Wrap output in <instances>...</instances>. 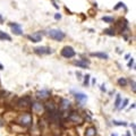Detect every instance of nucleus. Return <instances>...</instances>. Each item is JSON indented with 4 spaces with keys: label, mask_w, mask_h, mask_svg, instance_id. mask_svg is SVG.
<instances>
[{
    "label": "nucleus",
    "mask_w": 136,
    "mask_h": 136,
    "mask_svg": "<svg viewBox=\"0 0 136 136\" xmlns=\"http://www.w3.org/2000/svg\"><path fill=\"white\" fill-rule=\"evenodd\" d=\"M33 122V117L30 112L21 113L17 118V124L23 126V127H30Z\"/></svg>",
    "instance_id": "f257e3e1"
},
{
    "label": "nucleus",
    "mask_w": 136,
    "mask_h": 136,
    "mask_svg": "<svg viewBox=\"0 0 136 136\" xmlns=\"http://www.w3.org/2000/svg\"><path fill=\"white\" fill-rule=\"evenodd\" d=\"M48 35L49 38L54 40V41H62L64 39L66 38V34L62 31L57 30V28H52V30L48 31Z\"/></svg>",
    "instance_id": "f03ea898"
},
{
    "label": "nucleus",
    "mask_w": 136,
    "mask_h": 136,
    "mask_svg": "<svg viewBox=\"0 0 136 136\" xmlns=\"http://www.w3.org/2000/svg\"><path fill=\"white\" fill-rule=\"evenodd\" d=\"M67 119L75 125H81V124H83V121H84V118L78 112H76V111H71V112L68 115Z\"/></svg>",
    "instance_id": "7ed1b4c3"
},
{
    "label": "nucleus",
    "mask_w": 136,
    "mask_h": 136,
    "mask_svg": "<svg viewBox=\"0 0 136 136\" xmlns=\"http://www.w3.org/2000/svg\"><path fill=\"white\" fill-rule=\"evenodd\" d=\"M60 53H61V56L64 57V58H66V59H70V58L75 57V54H76L75 50L71 47H69V45H66V47L62 48V50Z\"/></svg>",
    "instance_id": "20e7f679"
},
{
    "label": "nucleus",
    "mask_w": 136,
    "mask_h": 136,
    "mask_svg": "<svg viewBox=\"0 0 136 136\" xmlns=\"http://www.w3.org/2000/svg\"><path fill=\"white\" fill-rule=\"evenodd\" d=\"M16 104H17V107L19 109H27V108L32 104V102H31L30 96H24V98L18 99Z\"/></svg>",
    "instance_id": "39448f33"
},
{
    "label": "nucleus",
    "mask_w": 136,
    "mask_h": 136,
    "mask_svg": "<svg viewBox=\"0 0 136 136\" xmlns=\"http://www.w3.org/2000/svg\"><path fill=\"white\" fill-rule=\"evenodd\" d=\"M34 52L39 56H44V54H50L52 53V50L48 47H36L34 48Z\"/></svg>",
    "instance_id": "423d86ee"
},
{
    "label": "nucleus",
    "mask_w": 136,
    "mask_h": 136,
    "mask_svg": "<svg viewBox=\"0 0 136 136\" xmlns=\"http://www.w3.org/2000/svg\"><path fill=\"white\" fill-rule=\"evenodd\" d=\"M115 26H116V30L122 33L125 30H126V28H127V21H126V19L120 18V19H119V21L115 24Z\"/></svg>",
    "instance_id": "0eeeda50"
},
{
    "label": "nucleus",
    "mask_w": 136,
    "mask_h": 136,
    "mask_svg": "<svg viewBox=\"0 0 136 136\" xmlns=\"http://www.w3.org/2000/svg\"><path fill=\"white\" fill-rule=\"evenodd\" d=\"M71 93L74 94L75 99H76L78 102H81V103H83V102H85L86 100H87V95L85 94V93H83V92H78V91H71Z\"/></svg>",
    "instance_id": "6e6552de"
},
{
    "label": "nucleus",
    "mask_w": 136,
    "mask_h": 136,
    "mask_svg": "<svg viewBox=\"0 0 136 136\" xmlns=\"http://www.w3.org/2000/svg\"><path fill=\"white\" fill-rule=\"evenodd\" d=\"M44 106L41 103H39V102H34V103H32V111L34 113H38V115H41V113H43V111H44Z\"/></svg>",
    "instance_id": "1a4fd4ad"
},
{
    "label": "nucleus",
    "mask_w": 136,
    "mask_h": 136,
    "mask_svg": "<svg viewBox=\"0 0 136 136\" xmlns=\"http://www.w3.org/2000/svg\"><path fill=\"white\" fill-rule=\"evenodd\" d=\"M9 26L12 27L13 33L16 34V35H23V30H22V26L19 24H16V23H10Z\"/></svg>",
    "instance_id": "9d476101"
},
{
    "label": "nucleus",
    "mask_w": 136,
    "mask_h": 136,
    "mask_svg": "<svg viewBox=\"0 0 136 136\" xmlns=\"http://www.w3.org/2000/svg\"><path fill=\"white\" fill-rule=\"evenodd\" d=\"M27 39L30 40V41L34 42V43H38L42 40V34L40 32H35L33 33V34H30V35H27Z\"/></svg>",
    "instance_id": "9b49d317"
},
{
    "label": "nucleus",
    "mask_w": 136,
    "mask_h": 136,
    "mask_svg": "<svg viewBox=\"0 0 136 136\" xmlns=\"http://www.w3.org/2000/svg\"><path fill=\"white\" fill-rule=\"evenodd\" d=\"M36 96L40 100H47L50 96V91L49 90H41V91L36 92Z\"/></svg>",
    "instance_id": "f8f14e48"
},
{
    "label": "nucleus",
    "mask_w": 136,
    "mask_h": 136,
    "mask_svg": "<svg viewBox=\"0 0 136 136\" xmlns=\"http://www.w3.org/2000/svg\"><path fill=\"white\" fill-rule=\"evenodd\" d=\"M69 107H70V102H69L68 100H66V99H62V100L60 101L59 108H60L61 110H67Z\"/></svg>",
    "instance_id": "ddd939ff"
},
{
    "label": "nucleus",
    "mask_w": 136,
    "mask_h": 136,
    "mask_svg": "<svg viewBox=\"0 0 136 136\" xmlns=\"http://www.w3.org/2000/svg\"><path fill=\"white\" fill-rule=\"evenodd\" d=\"M96 135V129H95V127H93V126H90V127L86 128L85 130V136H95Z\"/></svg>",
    "instance_id": "4468645a"
},
{
    "label": "nucleus",
    "mask_w": 136,
    "mask_h": 136,
    "mask_svg": "<svg viewBox=\"0 0 136 136\" xmlns=\"http://www.w3.org/2000/svg\"><path fill=\"white\" fill-rule=\"evenodd\" d=\"M91 56L92 57H98L100 59H108V58H109L108 53H106V52H92Z\"/></svg>",
    "instance_id": "2eb2a0df"
},
{
    "label": "nucleus",
    "mask_w": 136,
    "mask_h": 136,
    "mask_svg": "<svg viewBox=\"0 0 136 136\" xmlns=\"http://www.w3.org/2000/svg\"><path fill=\"white\" fill-rule=\"evenodd\" d=\"M74 65L80 68H87L89 67V62L85 61V60H77V61H74Z\"/></svg>",
    "instance_id": "dca6fc26"
},
{
    "label": "nucleus",
    "mask_w": 136,
    "mask_h": 136,
    "mask_svg": "<svg viewBox=\"0 0 136 136\" xmlns=\"http://www.w3.org/2000/svg\"><path fill=\"white\" fill-rule=\"evenodd\" d=\"M0 40H1V41H12V38H10V35H8L7 33L0 31Z\"/></svg>",
    "instance_id": "f3484780"
},
{
    "label": "nucleus",
    "mask_w": 136,
    "mask_h": 136,
    "mask_svg": "<svg viewBox=\"0 0 136 136\" xmlns=\"http://www.w3.org/2000/svg\"><path fill=\"white\" fill-rule=\"evenodd\" d=\"M118 84H119V86L124 87V86L127 85V80H126L125 77H120V78L118 80Z\"/></svg>",
    "instance_id": "a211bd4d"
},
{
    "label": "nucleus",
    "mask_w": 136,
    "mask_h": 136,
    "mask_svg": "<svg viewBox=\"0 0 136 136\" xmlns=\"http://www.w3.org/2000/svg\"><path fill=\"white\" fill-rule=\"evenodd\" d=\"M102 21H103L104 23L111 24V23L115 22V19H113V17H110V16H103V17H102Z\"/></svg>",
    "instance_id": "6ab92c4d"
},
{
    "label": "nucleus",
    "mask_w": 136,
    "mask_h": 136,
    "mask_svg": "<svg viewBox=\"0 0 136 136\" xmlns=\"http://www.w3.org/2000/svg\"><path fill=\"white\" fill-rule=\"evenodd\" d=\"M128 102H129V100H128V99H125V100H124V101H122V102H121V103H120V106H119L118 108H119V109H120V110L125 109V108L127 107Z\"/></svg>",
    "instance_id": "aec40b11"
},
{
    "label": "nucleus",
    "mask_w": 136,
    "mask_h": 136,
    "mask_svg": "<svg viewBox=\"0 0 136 136\" xmlns=\"http://www.w3.org/2000/svg\"><path fill=\"white\" fill-rule=\"evenodd\" d=\"M121 103V96L120 94H117V96H116V101H115V107L116 108H118L119 106H120Z\"/></svg>",
    "instance_id": "412c9836"
},
{
    "label": "nucleus",
    "mask_w": 136,
    "mask_h": 136,
    "mask_svg": "<svg viewBox=\"0 0 136 136\" xmlns=\"http://www.w3.org/2000/svg\"><path fill=\"white\" fill-rule=\"evenodd\" d=\"M104 34H108V35H110V36H113L115 35V31H113V28H107V30H104Z\"/></svg>",
    "instance_id": "4be33fe9"
},
{
    "label": "nucleus",
    "mask_w": 136,
    "mask_h": 136,
    "mask_svg": "<svg viewBox=\"0 0 136 136\" xmlns=\"http://www.w3.org/2000/svg\"><path fill=\"white\" fill-rule=\"evenodd\" d=\"M112 122H113V125H117V126H127V122H126V121H118V120H113Z\"/></svg>",
    "instance_id": "5701e85b"
},
{
    "label": "nucleus",
    "mask_w": 136,
    "mask_h": 136,
    "mask_svg": "<svg viewBox=\"0 0 136 136\" xmlns=\"http://www.w3.org/2000/svg\"><path fill=\"white\" fill-rule=\"evenodd\" d=\"M90 75L87 74V75H85V76H84V85L85 86H89V82H90Z\"/></svg>",
    "instance_id": "b1692460"
},
{
    "label": "nucleus",
    "mask_w": 136,
    "mask_h": 136,
    "mask_svg": "<svg viewBox=\"0 0 136 136\" xmlns=\"http://www.w3.org/2000/svg\"><path fill=\"white\" fill-rule=\"evenodd\" d=\"M127 66H128L129 68H132V67L134 68V67H135V66H134V58H132V59L128 61V65H127Z\"/></svg>",
    "instance_id": "393cba45"
},
{
    "label": "nucleus",
    "mask_w": 136,
    "mask_h": 136,
    "mask_svg": "<svg viewBox=\"0 0 136 136\" xmlns=\"http://www.w3.org/2000/svg\"><path fill=\"white\" fill-rule=\"evenodd\" d=\"M124 5H125L124 2H118V3H117V6H116L113 9H115V10H118V9L120 8V7H124Z\"/></svg>",
    "instance_id": "a878e982"
},
{
    "label": "nucleus",
    "mask_w": 136,
    "mask_h": 136,
    "mask_svg": "<svg viewBox=\"0 0 136 136\" xmlns=\"http://www.w3.org/2000/svg\"><path fill=\"white\" fill-rule=\"evenodd\" d=\"M130 84H132V89H133V92L135 93V91H136V89H135V81H130Z\"/></svg>",
    "instance_id": "bb28decb"
},
{
    "label": "nucleus",
    "mask_w": 136,
    "mask_h": 136,
    "mask_svg": "<svg viewBox=\"0 0 136 136\" xmlns=\"http://www.w3.org/2000/svg\"><path fill=\"white\" fill-rule=\"evenodd\" d=\"M54 18L58 21V19H60V18H61V15H60V14H56V15H54Z\"/></svg>",
    "instance_id": "cd10ccee"
},
{
    "label": "nucleus",
    "mask_w": 136,
    "mask_h": 136,
    "mask_svg": "<svg viewBox=\"0 0 136 136\" xmlns=\"http://www.w3.org/2000/svg\"><path fill=\"white\" fill-rule=\"evenodd\" d=\"M101 91L106 92V86H104V84H102V85H101Z\"/></svg>",
    "instance_id": "c85d7f7f"
},
{
    "label": "nucleus",
    "mask_w": 136,
    "mask_h": 136,
    "mask_svg": "<svg viewBox=\"0 0 136 136\" xmlns=\"http://www.w3.org/2000/svg\"><path fill=\"white\" fill-rule=\"evenodd\" d=\"M2 22H3V17L1 16V14H0V23H2Z\"/></svg>",
    "instance_id": "c756f323"
},
{
    "label": "nucleus",
    "mask_w": 136,
    "mask_h": 136,
    "mask_svg": "<svg viewBox=\"0 0 136 136\" xmlns=\"http://www.w3.org/2000/svg\"><path fill=\"white\" fill-rule=\"evenodd\" d=\"M132 128H133V130L135 132V124H132Z\"/></svg>",
    "instance_id": "7c9ffc66"
},
{
    "label": "nucleus",
    "mask_w": 136,
    "mask_h": 136,
    "mask_svg": "<svg viewBox=\"0 0 136 136\" xmlns=\"http://www.w3.org/2000/svg\"><path fill=\"white\" fill-rule=\"evenodd\" d=\"M134 108H135V103H133L132 106H130V109H134Z\"/></svg>",
    "instance_id": "2f4dec72"
},
{
    "label": "nucleus",
    "mask_w": 136,
    "mask_h": 136,
    "mask_svg": "<svg viewBox=\"0 0 136 136\" xmlns=\"http://www.w3.org/2000/svg\"><path fill=\"white\" fill-rule=\"evenodd\" d=\"M2 69H3V66L1 65V64H0V70H2Z\"/></svg>",
    "instance_id": "473e14b6"
},
{
    "label": "nucleus",
    "mask_w": 136,
    "mask_h": 136,
    "mask_svg": "<svg viewBox=\"0 0 136 136\" xmlns=\"http://www.w3.org/2000/svg\"><path fill=\"white\" fill-rule=\"evenodd\" d=\"M110 136H118V135H117V134H113V133H112V134H111Z\"/></svg>",
    "instance_id": "72a5a7b5"
},
{
    "label": "nucleus",
    "mask_w": 136,
    "mask_h": 136,
    "mask_svg": "<svg viewBox=\"0 0 136 136\" xmlns=\"http://www.w3.org/2000/svg\"><path fill=\"white\" fill-rule=\"evenodd\" d=\"M125 136H130V134L128 133V134H126V135H125Z\"/></svg>",
    "instance_id": "f704fd0d"
}]
</instances>
